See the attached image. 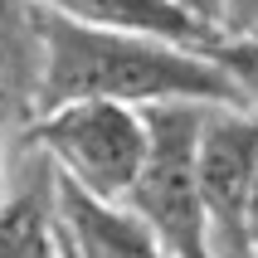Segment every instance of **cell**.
Returning a JSON list of instances; mask_svg holds the SVG:
<instances>
[{
	"instance_id": "6da1fadb",
	"label": "cell",
	"mask_w": 258,
	"mask_h": 258,
	"mask_svg": "<svg viewBox=\"0 0 258 258\" xmlns=\"http://www.w3.org/2000/svg\"><path fill=\"white\" fill-rule=\"evenodd\" d=\"M34 39H39V83L34 117L69 107V102H122V107H156V102H200V107H244L234 83L215 69L210 54L175 49L161 39L83 29L34 5Z\"/></svg>"
},
{
	"instance_id": "7a4b0ae2",
	"label": "cell",
	"mask_w": 258,
	"mask_h": 258,
	"mask_svg": "<svg viewBox=\"0 0 258 258\" xmlns=\"http://www.w3.org/2000/svg\"><path fill=\"white\" fill-rule=\"evenodd\" d=\"M20 142L54 166L58 185L102 205H127L146 166V122L122 102H69L39 112Z\"/></svg>"
},
{
	"instance_id": "3957f363",
	"label": "cell",
	"mask_w": 258,
	"mask_h": 258,
	"mask_svg": "<svg viewBox=\"0 0 258 258\" xmlns=\"http://www.w3.org/2000/svg\"><path fill=\"white\" fill-rule=\"evenodd\" d=\"M200 102H156L142 107L146 122V166L127 195V210L142 219L151 239L171 258H215L210 229H205V205L195 185V146L205 127Z\"/></svg>"
},
{
	"instance_id": "277c9868",
	"label": "cell",
	"mask_w": 258,
	"mask_h": 258,
	"mask_svg": "<svg viewBox=\"0 0 258 258\" xmlns=\"http://www.w3.org/2000/svg\"><path fill=\"white\" fill-rule=\"evenodd\" d=\"M258 171V107H210L195 146V185L215 258H248L244 215Z\"/></svg>"
},
{
	"instance_id": "5b68a950",
	"label": "cell",
	"mask_w": 258,
	"mask_h": 258,
	"mask_svg": "<svg viewBox=\"0 0 258 258\" xmlns=\"http://www.w3.org/2000/svg\"><path fill=\"white\" fill-rule=\"evenodd\" d=\"M0 258H63V248H58V175L25 142H15L10 190L0 200Z\"/></svg>"
},
{
	"instance_id": "8992f818",
	"label": "cell",
	"mask_w": 258,
	"mask_h": 258,
	"mask_svg": "<svg viewBox=\"0 0 258 258\" xmlns=\"http://www.w3.org/2000/svg\"><path fill=\"white\" fill-rule=\"evenodd\" d=\"M49 15H63L83 29H107V34H137V39H161L175 49L210 54L219 39L215 25H205L200 15H190L175 0H29Z\"/></svg>"
},
{
	"instance_id": "52a82bcc",
	"label": "cell",
	"mask_w": 258,
	"mask_h": 258,
	"mask_svg": "<svg viewBox=\"0 0 258 258\" xmlns=\"http://www.w3.org/2000/svg\"><path fill=\"white\" fill-rule=\"evenodd\" d=\"M58 234L73 258H171L127 205H102L58 185Z\"/></svg>"
},
{
	"instance_id": "ba28073f",
	"label": "cell",
	"mask_w": 258,
	"mask_h": 258,
	"mask_svg": "<svg viewBox=\"0 0 258 258\" xmlns=\"http://www.w3.org/2000/svg\"><path fill=\"white\" fill-rule=\"evenodd\" d=\"M215 69L234 83L244 107H258V34H219L210 44Z\"/></svg>"
},
{
	"instance_id": "9c48e42d",
	"label": "cell",
	"mask_w": 258,
	"mask_h": 258,
	"mask_svg": "<svg viewBox=\"0 0 258 258\" xmlns=\"http://www.w3.org/2000/svg\"><path fill=\"white\" fill-rule=\"evenodd\" d=\"M219 34H258V0H224Z\"/></svg>"
},
{
	"instance_id": "30bf717a",
	"label": "cell",
	"mask_w": 258,
	"mask_h": 258,
	"mask_svg": "<svg viewBox=\"0 0 258 258\" xmlns=\"http://www.w3.org/2000/svg\"><path fill=\"white\" fill-rule=\"evenodd\" d=\"M244 239H248V258H258V171H253V190H248V215H244Z\"/></svg>"
},
{
	"instance_id": "8fae6325",
	"label": "cell",
	"mask_w": 258,
	"mask_h": 258,
	"mask_svg": "<svg viewBox=\"0 0 258 258\" xmlns=\"http://www.w3.org/2000/svg\"><path fill=\"white\" fill-rule=\"evenodd\" d=\"M175 5H185L190 15H200L205 25H215V29H219V20H224V0H175Z\"/></svg>"
},
{
	"instance_id": "7c38bea8",
	"label": "cell",
	"mask_w": 258,
	"mask_h": 258,
	"mask_svg": "<svg viewBox=\"0 0 258 258\" xmlns=\"http://www.w3.org/2000/svg\"><path fill=\"white\" fill-rule=\"evenodd\" d=\"M10 156H15V137H10V127L0 122V200H5V190H10Z\"/></svg>"
},
{
	"instance_id": "4fadbf2b",
	"label": "cell",
	"mask_w": 258,
	"mask_h": 258,
	"mask_svg": "<svg viewBox=\"0 0 258 258\" xmlns=\"http://www.w3.org/2000/svg\"><path fill=\"white\" fill-rule=\"evenodd\" d=\"M58 248H63V234H58ZM63 258H73V253H69V248H63Z\"/></svg>"
}]
</instances>
